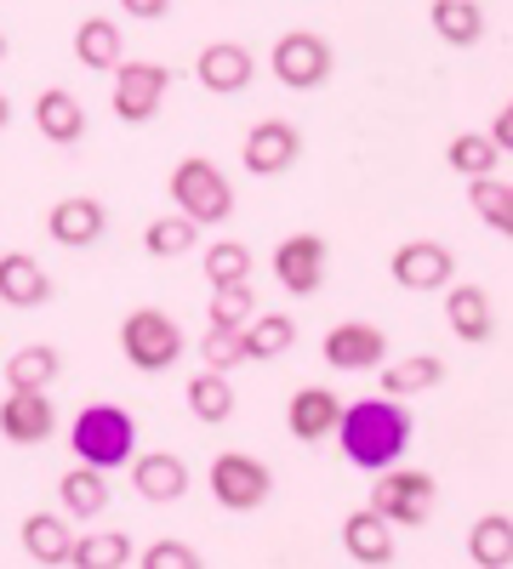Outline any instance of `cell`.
<instances>
[{
	"instance_id": "40",
	"label": "cell",
	"mask_w": 513,
	"mask_h": 569,
	"mask_svg": "<svg viewBox=\"0 0 513 569\" xmlns=\"http://www.w3.org/2000/svg\"><path fill=\"white\" fill-rule=\"evenodd\" d=\"M120 12L149 23V18H166V12H171V0H120Z\"/></svg>"
},
{
	"instance_id": "1",
	"label": "cell",
	"mask_w": 513,
	"mask_h": 569,
	"mask_svg": "<svg viewBox=\"0 0 513 569\" xmlns=\"http://www.w3.org/2000/svg\"><path fill=\"white\" fill-rule=\"evenodd\" d=\"M337 445H343V456L354 461V467H365V472H383V467H394L399 456H405V445H411V410L399 405V399H354V405H343V416H337Z\"/></svg>"
},
{
	"instance_id": "24",
	"label": "cell",
	"mask_w": 513,
	"mask_h": 569,
	"mask_svg": "<svg viewBox=\"0 0 513 569\" xmlns=\"http://www.w3.org/2000/svg\"><path fill=\"white\" fill-rule=\"evenodd\" d=\"M377 376H383L388 399H416V393H428V388L445 382V359L440 353H405L394 365H377Z\"/></svg>"
},
{
	"instance_id": "22",
	"label": "cell",
	"mask_w": 513,
	"mask_h": 569,
	"mask_svg": "<svg viewBox=\"0 0 513 569\" xmlns=\"http://www.w3.org/2000/svg\"><path fill=\"white\" fill-rule=\"evenodd\" d=\"M75 63L80 69H98V74H115L126 63V34L115 18H86L75 29Z\"/></svg>"
},
{
	"instance_id": "19",
	"label": "cell",
	"mask_w": 513,
	"mask_h": 569,
	"mask_svg": "<svg viewBox=\"0 0 513 569\" xmlns=\"http://www.w3.org/2000/svg\"><path fill=\"white\" fill-rule=\"evenodd\" d=\"M75 518L69 512H29L23 518V552L34 563H75Z\"/></svg>"
},
{
	"instance_id": "14",
	"label": "cell",
	"mask_w": 513,
	"mask_h": 569,
	"mask_svg": "<svg viewBox=\"0 0 513 569\" xmlns=\"http://www.w3.org/2000/svg\"><path fill=\"white\" fill-rule=\"evenodd\" d=\"M195 74H200L206 91H217V98H235V91L251 86L257 63H251V52H246L240 40H211L206 52L195 58Z\"/></svg>"
},
{
	"instance_id": "9",
	"label": "cell",
	"mask_w": 513,
	"mask_h": 569,
	"mask_svg": "<svg viewBox=\"0 0 513 569\" xmlns=\"http://www.w3.org/2000/svg\"><path fill=\"white\" fill-rule=\"evenodd\" d=\"M388 273H394L399 291H445V284L456 279V257L440 240H405L388 257Z\"/></svg>"
},
{
	"instance_id": "5",
	"label": "cell",
	"mask_w": 513,
	"mask_h": 569,
	"mask_svg": "<svg viewBox=\"0 0 513 569\" xmlns=\"http://www.w3.org/2000/svg\"><path fill=\"white\" fill-rule=\"evenodd\" d=\"M120 353L137 365V370H171L182 359V330L171 313L160 308H131L120 319Z\"/></svg>"
},
{
	"instance_id": "30",
	"label": "cell",
	"mask_w": 513,
	"mask_h": 569,
	"mask_svg": "<svg viewBox=\"0 0 513 569\" xmlns=\"http://www.w3.org/2000/svg\"><path fill=\"white\" fill-rule=\"evenodd\" d=\"M240 342H246V359H279V353H292L297 325H292V313H251Z\"/></svg>"
},
{
	"instance_id": "16",
	"label": "cell",
	"mask_w": 513,
	"mask_h": 569,
	"mask_svg": "<svg viewBox=\"0 0 513 569\" xmlns=\"http://www.w3.org/2000/svg\"><path fill=\"white\" fill-rule=\"evenodd\" d=\"M337 416H343V399L332 388H297L292 405H286V427H292V439H303V445L332 439L337 433Z\"/></svg>"
},
{
	"instance_id": "8",
	"label": "cell",
	"mask_w": 513,
	"mask_h": 569,
	"mask_svg": "<svg viewBox=\"0 0 513 569\" xmlns=\"http://www.w3.org/2000/svg\"><path fill=\"white\" fill-rule=\"evenodd\" d=\"M268 490H274V479H268V467H263L257 456H246V450H223V456L211 461V501H217V507H228V512H251V507L268 501Z\"/></svg>"
},
{
	"instance_id": "25",
	"label": "cell",
	"mask_w": 513,
	"mask_h": 569,
	"mask_svg": "<svg viewBox=\"0 0 513 569\" xmlns=\"http://www.w3.org/2000/svg\"><path fill=\"white\" fill-rule=\"evenodd\" d=\"M58 501H63L69 518H98V512L109 507V472L91 467V461L69 467L63 479H58Z\"/></svg>"
},
{
	"instance_id": "36",
	"label": "cell",
	"mask_w": 513,
	"mask_h": 569,
	"mask_svg": "<svg viewBox=\"0 0 513 569\" xmlns=\"http://www.w3.org/2000/svg\"><path fill=\"white\" fill-rule=\"evenodd\" d=\"M206 279H211V284H240V279H251V251H246L240 240H217V246L206 251Z\"/></svg>"
},
{
	"instance_id": "10",
	"label": "cell",
	"mask_w": 513,
	"mask_h": 569,
	"mask_svg": "<svg viewBox=\"0 0 513 569\" xmlns=\"http://www.w3.org/2000/svg\"><path fill=\"white\" fill-rule=\"evenodd\" d=\"M303 154V131L292 120H263L246 131L240 142V166L251 177H279V171H292V160Z\"/></svg>"
},
{
	"instance_id": "17",
	"label": "cell",
	"mask_w": 513,
	"mask_h": 569,
	"mask_svg": "<svg viewBox=\"0 0 513 569\" xmlns=\"http://www.w3.org/2000/svg\"><path fill=\"white\" fill-rule=\"evenodd\" d=\"M46 228H52V240H58V246L80 251V246H91V240H98V233L109 228V211H103V200H91V194H69V200L52 206Z\"/></svg>"
},
{
	"instance_id": "15",
	"label": "cell",
	"mask_w": 513,
	"mask_h": 569,
	"mask_svg": "<svg viewBox=\"0 0 513 569\" xmlns=\"http://www.w3.org/2000/svg\"><path fill=\"white\" fill-rule=\"evenodd\" d=\"M131 490L144 501H155V507H166V501H177L182 490H189V461L171 456V450L131 456Z\"/></svg>"
},
{
	"instance_id": "28",
	"label": "cell",
	"mask_w": 513,
	"mask_h": 569,
	"mask_svg": "<svg viewBox=\"0 0 513 569\" xmlns=\"http://www.w3.org/2000/svg\"><path fill=\"white\" fill-rule=\"evenodd\" d=\"M496 160H502V149H496L491 131H456V137L445 142V166H451L462 182H468V177H491Z\"/></svg>"
},
{
	"instance_id": "21",
	"label": "cell",
	"mask_w": 513,
	"mask_h": 569,
	"mask_svg": "<svg viewBox=\"0 0 513 569\" xmlns=\"http://www.w3.org/2000/svg\"><path fill=\"white\" fill-rule=\"evenodd\" d=\"M46 297H52V273H46L29 251L0 257V302L7 308H40Z\"/></svg>"
},
{
	"instance_id": "42",
	"label": "cell",
	"mask_w": 513,
	"mask_h": 569,
	"mask_svg": "<svg viewBox=\"0 0 513 569\" xmlns=\"http://www.w3.org/2000/svg\"><path fill=\"white\" fill-rule=\"evenodd\" d=\"M0 58H7V34H0Z\"/></svg>"
},
{
	"instance_id": "29",
	"label": "cell",
	"mask_w": 513,
	"mask_h": 569,
	"mask_svg": "<svg viewBox=\"0 0 513 569\" xmlns=\"http://www.w3.org/2000/svg\"><path fill=\"white\" fill-rule=\"evenodd\" d=\"M468 558L480 569H507L513 563V518L507 512H485L468 530Z\"/></svg>"
},
{
	"instance_id": "3",
	"label": "cell",
	"mask_w": 513,
	"mask_h": 569,
	"mask_svg": "<svg viewBox=\"0 0 513 569\" xmlns=\"http://www.w3.org/2000/svg\"><path fill=\"white\" fill-rule=\"evenodd\" d=\"M166 188H171V206L182 217H195V222H228L235 217V182H228L217 171V160H206V154L177 160Z\"/></svg>"
},
{
	"instance_id": "32",
	"label": "cell",
	"mask_w": 513,
	"mask_h": 569,
	"mask_svg": "<svg viewBox=\"0 0 513 569\" xmlns=\"http://www.w3.org/2000/svg\"><path fill=\"white\" fill-rule=\"evenodd\" d=\"M195 233H200V222L195 217H155L149 228H144V251L149 257H160V262H171V257H182V251H195Z\"/></svg>"
},
{
	"instance_id": "26",
	"label": "cell",
	"mask_w": 513,
	"mask_h": 569,
	"mask_svg": "<svg viewBox=\"0 0 513 569\" xmlns=\"http://www.w3.org/2000/svg\"><path fill=\"white\" fill-rule=\"evenodd\" d=\"M428 23H434V34H440L445 46H480V40H485L480 0H434Z\"/></svg>"
},
{
	"instance_id": "38",
	"label": "cell",
	"mask_w": 513,
	"mask_h": 569,
	"mask_svg": "<svg viewBox=\"0 0 513 569\" xmlns=\"http://www.w3.org/2000/svg\"><path fill=\"white\" fill-rule=\"evenodd\" d=\"M137 563H144V569H195L200 552L189 541H155V547H144V558H137Z\"/></svg>"
},
{
	"instance_id": "6",
	"label": "cell",
	"mask_w": 513,
	"mask_h": 569,
	"mask_svg": "<svg viewBox=\"0 0 513 569\" xmlns=\"http://www.w3.org/2000/svg\"><path fill=\"white\" fill-rule=\"evenodd\" d=\"M166 91H171V69L166 63H144V58H126L115 69V91H109V103L126 126H149L166 103Z\"/></svg>"
},
{
	"instance_id": "20",
	"label": "cell",
	"mask_w": 513,
	"mask_h": 569,
	"mask_svg": "<svg viewBox=\"0 0 513 569\" xmlns=\"http://www.w3.org/2000/svg\"><path fill=\"white\" fill-rule=\"evenodd\" d=\"M445 325L456 330L462 342H491L496 313H491L485 284H445Z\"/></svg>"
},
{
	"instance_id": "18",
	"label": "cell",
	"mask_w": 513,
	"mask_h": 569,
	"mask_svg": "<svg viewBox=\"0 0 513 569\" xmlns=\"http://www.w3.org/2000/svg\"><path fill=\"white\" fill-rule=\"evenodd\" d=\"M343 547H348V558H359V563H388L394 558V518H383L377 507H359V512H348L343 518Z\"/></svg>"
},
{
	"instance_id": "4",
	"label": "cell",
	"mask_w": 513,
	"mask_h": 569,
	"mask_svg": "<svg viewBox=\"0 0 513 569\" xmlns=\"http://www.w3.org/2000/svg\"><path fill=\"white\" fill-rule=\"evenodd\" d=\"M434 501H440V485L428 479V472L416 467H383L377 485H371V507H377L383 518H394V530H416L434 518Z\"/></svg>"
},
{
	"instance_id": "23",
	"label": "cell",
	"mask_w": 513,
	"mask_h": 569,
	"mask_svg": "<svg viewBox=\"0 0 513 569\" xmlns=\"http://www.w3.org/2000/svg\"><path fill=\"white\" fill-rule=\"evenodd\" d=\"M34 126H40L46 142H80L86 137V109H80L75 91L46 86L40 98H34Z\"/></svg>"
},
{
	"instance_id": "2",
	"label": "cell",
	"mask_w": 513,
	"mask_h": 569,
	"mask_svg": "<svg viewBox=\"0 0 513 569\" xmlns=\"http://www.w3.org/2000/svg\"><path fill=\"white\" fill-rule=\"evenodd\" d=\"M69 445H75V461H91V467H103V472H115V467H126L131 456H137V421L120 410V405H86L80 416H75V427H69Z\"/></svg>"
},
{
	"instance_id": "31",
	"label": "cell",
	"mask_w": 513,
	"mask_h": 569,
	"mask_svg": "<svg viewBox=\"0 0 513 569\" xmlns=\"http://www.w3.org/2000/svg\"><path fill=\"white\" fill-rule=\"evenodd\" d=\"M257 313V291H251V279L240 284H211V308H206V325L217 330H246Z\"/></svg>"
},
{
	"instance_id": "27",
	"label": "cell",
	"mask_w": 513,
	"mask_h": 569,
	"mask_svg": "<svg viewBox=\"0 0 513 569\" xmlns=\"http://www.w3.org/2000/svg\"><path fill=\"white\" fill-rule=\"evenodd\" d=\"M468 206L485 228H496L502 240H513V182H502L496 171L491 177H468Z\"/></svg>"
},
{
	"instance_id": "41",
	"label": "cell",
	"mask_w": 513,
	"mask_h": 569,
	"mask_svg": "<svg viewBox=\"0 0 513 569\" xmlns=\"http://www.w3.org/2000/svg\"><path fill=\"white\" fill-rule=\"evenodd\" d=\"M7 120H12V103H7V91H0V131H7Z\"/></svg>"
},
{
	"instance_id": "12",
	"label": "cell",
	"mask_w": 513,
	"mask_h": 569,
	"mask_svg": "<svg viewBox=\"0 0 513 569\" xmlns=\"http://www.w3.org/2000/svg\"><path fill=\"white\" fill-rule=\"evenodd\" d=\"M319 353H325L332 370H377V365H388V337L377 325H365V319H348V325L325 330Z\"/></svg>"
},
{
	"instance_id": "34",
	"label": "cell",
	"mask_w": 513,
	"mask_h": 569,
	"mask_svg": "<svg viewBox=\"0 0 513 569\" xmlns=\"http://www.w3.org/2000/svg\"><path fill=\"white\" fill-rule=\"evenodd\" d=\"M75 563L80 569H120V563H131V536H120V530L80 536L75 541Z\"/></svg>"
},
{
	"instance_id": "11",
	"label": "cell",
	"mask_w": 513,
	"mask_h": 569,
	"mask_svg": "<svg viewBox=\"0 0 513 569\" xmlns=\"http://www.w3.org/2000/svg\"><path fill=\"white\" fill-rule=\"evenodd\" d=\"M274 279L286 284L292 297H314L325 284V240L319 233H286L274 246Z\"/></svg>"
},
{
	"instance_id": "33",
	"label": "cell",
	"mask_w": 513,
	"mask_h": 569,
	"mask_svg": "<svg viewBox=\"0 0 513 569\" xmlns=\"http://www.w3.org/2000/svg\"><path fill=\"white\" fill-rule=\"evenodd\" d=\"M189 410L200 421H228L235 416V388H228V370H200L189 382Z\"/></svg>"
},
{
	"instance_id": "35",
	"label": "cell",
	"mask_w": 513,
	"mask_h": 569,
	"mask_svg": "<svg viewBox=\"0 0 513 569\" xmlns=\"http://www.w3.org/2000/svg\"><path fill=\"white\" fill-rule=\"evenodd\" d=\"M52 376H58V353L52 348H18L12 359H7V382L12 388H46V382H52Z\"/></svg>"
},
{
	"instance_id": "13",
	"label": "cell",
	"mask_w": 513,
	"mask_h": 569,
	"mask_svg": "<svg viewBox=\"0 0 513 569\" xmlns=\"http://www.w3.org/2000/svg\"><path fill=\"white\" fill-rule=\"evenodd\" d=\"M58 427V410L46 399V388H12V399H0V433L12 445H46Z\"/></svg>"
},
{
	"instance_id": "37",
	"label": "cell",
	"mask_w": 513,
	"mask_h": 569,
	"mask_svg": "<svg viewBox=\"0 0 513 569\" xmlns=\"http://www.w3.org/2000/svg\"><path fill=\"white\" fill-rule=\"evenodd\" d=\"M200 359H206V370H235V365H246V342H240V330H217V325H206V337H200Z\"/></svg>"
},
{
	"instance_id": "39",
	"label": "cell",
	"mask_w": 513,
	"mask_h": 569,
	"mask_svg": "<svg viewBox=\"0 0 513 569\" xmlns=\"http://www.w3.org/2000/svg\"><path fill=\"white\" fill-rule=\"evenodd\" d=\"M491 137H496V149H502V154H513V98L496 109V120H491Z\"/></svg>"
},
{
	"instance_id": "7",
	"label": "cell",
	"mask_w": 513,
	"mask_h": 569,
	"mask_svg": "<svg viewBox=\"0 0 513 569\" xmlns=\"http://www.w3.org/2000/svg\"><path fill=\"white\" fill-rule=\"evenodd\" d=\"M268 69H274L279 86L314 91V86H325V74H332V46H325V34H314V29H286L268 52Z\"/></svg>"
}]
</instances>
